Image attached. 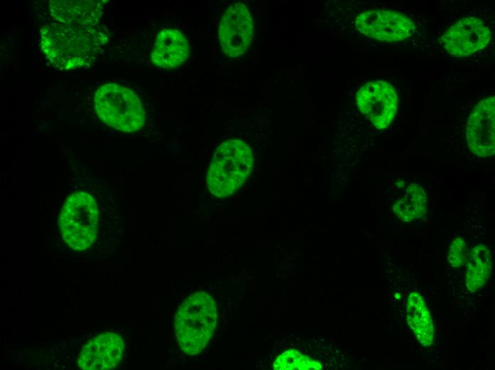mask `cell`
Listing matches in <instances>:
<instances>
[{
	"instance_id": "cell-1",
	"label": "cell",
	"mask_w": 495,
	"mask_h": 370,
	"mask_svg": "<svg viewBox=\"0 0 495 370\" xmlns=\"http://www.w3.org/2000/svg\"><path fill=\"white\" fill-rule=\"evenodd\" d=\"M107 41L99 25L81 26L52 21L40 30L41 53L51 65L60 70L88 65Z\"/></svg>"
},
{
	"instance_id": "cell-2",
	"label": "cell",
	"mask_w": 495,
	"mask_h": 370,
	"mask_svg": "<svg viewBox=\"0 0 495 370\" xmlns=\"http://www.w3.org/2000/svg\"><path fill=\"white\" fill-rule=\"evenodd\" d=\"M217 307L213 297L200 291L189 296L175 316V332L181 349L189 355L201 352L217 325Z\"/></svg>"
},
{
	"instance_id": "cell-3",
	"label": "cell",
	"mask_w": 495,
	"mask_h": 370,
	"mask_svg": "<svg viewBox=\"0 0 495 370\" xmlns=\"http://www.w3.org/2000/svg\"><path fill=\"white\" fill-rule=\"evenodd\" d=\"M254 163L250 147L231 139L215 149L206 176V184L215 196L224 198L237 191L250 176Z\"/></svg>"
},
{
	"instance_id": "cell-4",
	"label": "cell",
	"mask_w": 495,
	"mask_h": 370,
	"mask_svg": "<svg viewBox=\"0 0 495 370\" xmlns=\"http://www.w3.org/2000/svg\"><path fill=\"white\" fill-rule=\"evenodd\" d=\"M94 102L97 115L110 127L133 132L144 125L145 112L142 102L127 88L115 83L104 84L97 90Z\"/></svg>"
},
{
	"instance_id": "cell-5",
	"label": "cell",
	"mask_w": 495,
	"mask_h": 370,
	"mask_svg": "<svg viewBox=\"0 0 495 370\" xmlns=\"http://www.w3.org/2000/svg\"><path fill=\"white\" fill-rule=\"evenodd\" d=\"M97 213L91 195L82 191L70 194L59 216L60 233L66 243L78 250L90 246L97 236Z\"/></svg>"
},
{
	"instance_id": "cell-6",
	"label": "cell",
	"mask_w": 495,
	"mask_h": 370,
	"mask_svg": "<svg viewBox=\"0 0 495 370\" xmlns=\"http://www.w3.org/2000/svg\"><path fill=\"white\" fill-rule=\"evenodd\" d=\"M253 21L247 6L240 2L231 4L222 16L218 37L223 53L236 58L248 49L252 38Z\"/></svg>"
},
{
	"instance_id": "cell-7",
	"label": "cell",
	"mask_w": 495,
	"mask_h": 370,
	"mask_svg": "<svg viewBox=\"0 0 495 370\" xmlns=\"http://www.w3.org/2000/svg\"><path fill=\"white\" fill-rule=\"evenodd\" d=\"M360 111L375 127L387 128L398 110V97L394 88L387 82L374 80L366 83L356 93Z\"/></svg>"
},
{
	"instance_id": "cell-8",
	"label": "cell",
	"mask_w": 495,
	"mask_h": 370,
	"mask_svg": "<svg viewBox=\"0 0 495 370\" xmlns=\"http://www.w3.org/2000/svg\"><path fill=\"white\" fill-rule=\"evenodd\" d=\"M357 29L365 36L381 41H398L410 36L415 29L406 16L386 9L370 10L355 21Z\"/></svg>"
},
{
	"instance_id": "cell-9",
	"label": "cell",
	"mask_w": 495,
	"mask_h": 370,
	"mask_svg": "<svg viewBox=\"0 0 495 370\" xmlns=\"http://www.w3.org/2000/svg\"><path fill=\"white\" fill-rule=\"evenodd\" d=\"M495 97L481 100L471 112L466 127V139L470 151L481 157L495 153Z\"/></svg>"
},
{
	"instance_id": "cell-10",
	"label": "cell",
	"mask_w": 495,
	"mask_h": 370,
	"mask_svg": "<svg viewBox=\"0 0 495 370\" xmlns=\"http://www.w3.org/2000/svg\"><path fill=\"white\" fill-rule=\"evenodd\" d=\"M490 39L491 31L480 19L466 17L449 27L441 41L451 56L463 57L484 48Z\"/></svg>"
},
{
	"instance_id": "cell-11",
	"label": "cell",
	"mask_w": 495,
	"mask_h": 370,
	"mask_svg": "<svg viewBox=\"0 0 495 370\" xmlns=\"http://www.w3.org/2000/svg\"><path fill=\"white\" fill-rule=\"evenodd\" d=\"M123 349L124 342L118 334L102 333L82 347L78 360V366L85 370L114 369L122 359Z\"/></svg>"
},
{
	"instance_id": "cell-12",
	"label": "cell",
	"mask_w": 495,
	"mask_h": 370,
	"mask_svg": "<svg viewBox=\"0 0 495 370\" xmlns=\"http://www.w3.org/2000/svg\"><path fill=\"white\" fill-rule=\"evenodd\" d=\"M107 1L99 0H51L49 11L58 23L93 26L99 25Z\"/></svg>"
},
{
	"instance_id": "cell-13",
	"label": "cell",
	"mask_w": 495,
	"mask_h": 370,
	"mask_svg": "<svg viewBox=\"0 0 495 370\" xmlns=\"http://www.w3.org/2000/svg\"><path fill=\"white\" fill-rule=\"evenodd\" d=\"M188 53V43L183 34L179 30L166 28L158 33L151 60L159 68L172 69L182 64Z\"/></svg>"
},
{
	"instance_id": "cell-14",
	"label": "cell",
	"mask_w": 495,
	"mask_h": 370,
	"mask_svg": "<svg viewBox=\"0 0 495 370\" xmlns=\"http://www.w3.org/2000/svg\"><path fill=\"white\" fill-rule=\"evenodd\" d=\"M406 318L419 342L424 347L431 345L434 339L432 321L422 297L417 292L408 297Z\"/></svg>"
},
{
	"instance_id": "cell-15",
	"label": "cell",
	"mask_w": 495,
	"mask_h": 370,
	"mask_svg": "<svg viewBox=\"0 0 495 370\" xmlns=\"http://www.w3.org/2000/svg\"><path fill=\"white\" fill-rule=\"evenodd\" d=\"M466 286L471 292L481 287L488 280L491 270V257L489 250L479 244L467 253Z\"/></svg>"
},
{
	"instance_id": "cell-16",
	"label": "cell",
	"mask_w": 495,
	"mask_h": 370,
	"mask_svg": "<svg viewBox=\"0 0 495 370\" xmlns=\"http://www.w3.org/2000/svg\"><path fill=\"white\" fill-rule=\"evenodd\" d=\"M393 212L403 221L409 222L426 213L427 194L418 184L408 185L403 196L393 206Z\"/></svg>"
},
{
	"instance_id": "cell-17",
	"label": "cell",
	"mask_w": 495,
	"mask_h": 370,
	"mask_svg": "<svg viewBox=\"0 0 495 370\" xmlns=\"http://www.w3.org/2000/svg\"><path fill=\"white\" fill-rule=\"evenodd\" d=\"M321 364L295 349H289L282 352L275 359L273 369L275 370H319Z\"/></svg>"
},
{
	"instance_id": "cell-18",
	"label": "cell",
	"mask_w": 495,
	"mask_h": 370,
	"mask_svg": "<svg viewBox=\"0 0 495 370\" xmlns=\"http://www.w3.org/2000/svg\"><path fill=\"white\" fill-rule=\"evenodd\" d=\"M467 248L465 241L462 238H455L450 245L447 256L449 264L457 268L465 261Z\"/></svg>"
}]
</instances>
